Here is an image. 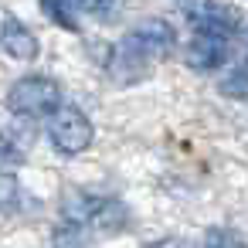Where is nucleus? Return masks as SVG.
I'll return each instance as SVG.
<instances>
[{
    "instance_id": "obj_1",
    "label": "nucleus",
    "mask_w": 248,
    "mask_h": 248,
    "mask_svg": "<svg viewBox=\"0 0 248 248\" xmlns=\"http://www.w3.org/2000/svg\"><path fill=\"white\" fill-rule=\"evenodd\" d=\"M177 48V34L167 21L160 17H150V21H140L136 28H129V34L116 45L112 51V68L126 78H133V68H150L163 58H170Z\"/></svg>"
},
{
    "instance_id": "obj_2",
    "label": "nucleus",
    "mask_w": 248,
    "mask_h": 248,
    "mask_svg": "<svg viewBox=\"0 0 248 248\" xmlns=\"http://www.w3.org/2000/svg\"><path fill=\"white\" fill-rule=\"evenodd\" d=\"M62 106V92L48 75H28L11 85L7 92V109L21 119H48Z\"/></svg>"
},
{
    "instance_id": "obj_3",
    "label": "nucleus",
    "mask_w": 248,
    "mask_h": 248,
    "mask_svg": "<svg viewBox=\"0 0 248 248\" xmlns=\"http://www.w3.org/2000/svg\"><path fill=\"white\" fill-rule=\"evenodd\" d=\"M95 129L89 123V116L78 109V106H58L51 116H48V140L58 153L65 156H75V153H85L89 143H92Z\"/></svg>"
},
{
    "instance_id": "obj_4",
    "label": "nucleus",
    "mask_w": 248,
    "mask_h": 248,
    "mask_svg": "<svg viewBox=\"0 0 248 248\" xmlns=\"http://www.w3.org/2000/svg\"><path fill=\"white\" fill-rule=\"evenodd\" d=\"M65 221H75L85 231H106V228H119L123 207L112 197H99V194L75 190V194L65 197Z\"/></svg>"
},
{
    "instance_id": "obj_5",
    "label": "nucleus",
    "mask_w": 248,
    "mask_h": 248,
    "mask_svg": "<svg viewBox=\"0 0 248 248\" xmlns=\"http://www.w3.org/2000/svg\"><path fill=\"white\" fill-rule=\"evenodd\" d=\"M234 48L231 28H194V38L187 41V65L197 72H217Z\"/></svg>"
},
{
    "instance_id": "obj_6",
    "label": "nucleus",
    "mask_w": 248,
    "mask_h": 248,
    "mask_svg": "<svg viewBox=\"0 0 248 248\" xmlns=\"http://www.w3.org/2000/svg\"><path fill=\"white\" fill-rule=\"evenodd\" d=\"M41 11L55 24L78 31L82 21H109L116 14V0H41Z\"/></svg>"
},
{
    "instance_id": "obj_7",
    "label": "nucleus",
    "mask_w": 248,
    "mask_h": 248,
    "mask_svg": "<svg viewBox=\"0 0 248 248\" xmlns=\"http://www.w3.org/2000/svg\"><path fill=\"white\" fill-rule=\"evenodd\" d=\"M0 48H4V55H11L14 62H34L38 58V38L17 17L0 21Z\"/></svg>"
},
{
    "instance_id": "obj_8",
    "label": "nucleus",
    "mask_w": 248,
    "mask_h": 248,
    "mask_svg": "<svg viewBox=\"0 0 248 248\" xmlns=\"http://www.w3.org/2000/svg\"><path fill=\"white\" fill-rule=\"evenodd\" d=\"M190 28H238V17L231 14V7L217 4V0H187L184 7Z\"/></svg>"
},
{
    "instance_id": "obj_9",
    "label": "nucleus",
    "mask_w": 248,
    "mask_h": 248,
    "mask_svg": "<svg viewBox=\"0 0 248 248\" xmlns=\"http://www.w3.org/2000/svg\"><path fill=\"white\" fill-rule=\"evenodd\" d=\"M24 197H28V194H24L17 173L0 170V211H4V214H21V211H28V201H24Z\"/></svg>"
},
{
    "instance_id": "obj_10",
    "label": "nucleus",
    "mask_w": 248,
    "mask_h": 248,
    "mask_svg": "<svg viewBox=\"0 0 248 248\" xmlns=\"http://www.w3.org/2000/svg\"><path fill=\"white\" fill-rule=\"evenodd\" d=\"M24 146L11 136V133H4V129H0V163H4V167H14V163H24Z\"/></svg>"
},
{
    "instance_id": "obj_11",
    "label": "nucleus",
    "mask_w": 248,
    "mask_h": 248,
    "mask_svg": "<svg viewBox=\"0 0 248 248\" xmlns=\"http://www.w3.org/2000/svg\"><path fill=\"white\" fill-rule=\"evenodd\" d=\"M204 241H207V245H234L238 238H234V234H224V231H207Z\"/></svg>"
}]
</instances>
